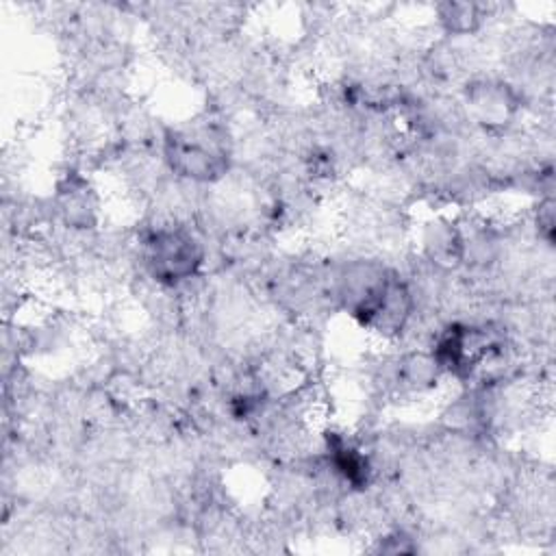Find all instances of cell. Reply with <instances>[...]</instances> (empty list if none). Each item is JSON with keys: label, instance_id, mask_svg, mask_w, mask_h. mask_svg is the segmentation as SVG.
<instances>
[{"label": "cell", "instance_id": "6da1fadb", "mask_svg": "<svg viewBox=\"0 0 556 556\" xmlns=\"http://www.w3.org/2000/svg\"><path fill=\"white\" fill-rule=\"evenodd\" d=\"M232 156V135L208 115L169 126L161 135V163L167 174L198 187L222 182L230 172Z\"/></svg>", "mask_w": 556, "mask_h": 556}, {"label": "cell", "instance_id": "7a4b0ae2", "mask_svg": "<svg viewBox=\"0 0 556 556\" xmlns=\"http://www.w3.org/2000/svg\"><path fill=\"white\" fill-rule=\"evenodd\" d=\"M206 263V245L189 224L152 222L139 235L143 276L163 289H180L195 280Z\"/></svg>", "mask_w": 556, "mask_h": 556}, {"label": "cell", "instance_id": "3957f363", "mask_svg": "<svg viewBox=\"0 0 556 556\" xmlns=\"http://www.w3.org/2000/svg\"><path fill=\"white\" fill-rule=\"evenodd\" d=\"M460 102L469 122L489 135L508 132L526 104L519 89L508 78L484 74L465 80Z\"/></svg>", "mask_w": 556, "mask_h": 556}, {"label": "cell", "instance_id": "277c9868", "mask_svg": "<svg viewBox=\"0 0 556 556\" xmlns=\"http://www.w3.org/2000/svg\"><path fill=\"white\" fill-rule=\"evenodd\" d=\"M100 208L102 202L96 187L80 172L67 169L56 182L50 200L52 217L59 219L67 230L89 232L98 228Z\"/></svg>", "mask_w": 556, "mask_h": 556}, {"label": "cell", "instance_id": "5b68a950", "mask_svg": "<svg viewBox=\"0 0 556 556\" xmlns=\"http://www.w3.org/2000/svg\"><path fill=\"white\" fill-rule=\"evenodd\" d=\"M413 315H415V298L410 293L406 278L395 269L378 306L374 308L363 330H369L380 341H389V343L402 341Z\"/></svg>", "mask_w": 556, "mask_h": 556}, {"label": "cell", "instance_id": "8992f818", "mask_svg": "<svg viewBox=\"0 0 556 556\" xmlns=\"http://www.w3.org/2000/svg\"><path fill=\"white\" fill-rule=\"evenodd\" d=\"M419 258L454 274L463 267V232L456 219L434 215L419 228Z\"/></svg>", "mask_w": 556, "mask_h": 556}, {"label": "cell", "instance_id": "52a82bcc", "mask_svg": "<svg viewBox=\"0 0 556 556\" xmlns=\"http://www.w3.org/2000/svg\"><path fill=\"white\" fill-rule=\"evenodd\" d=\"M434 15L445 37L465 39L482 30L489 15V7L476 2H443L434 7Z\"/></svg>", "mask_w": 556, "mask_h": 556}]
</instances>
